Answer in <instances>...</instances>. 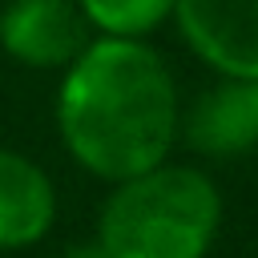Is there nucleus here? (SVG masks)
I'll return each instance as SVG.
<instances>
[{
  "instance_id": "f257e3e1",
  "label": "nucleus",
  "mask_w": 258,
  "mask_h": 258,
  "mask_svg": "<svg viewBox=\"0 0 258 258\" xmlns=\"http://www.w3.org/2000/svg\"><path fill=\"white\" fill-rule=\"evenodd\" d=\"M60 73L56 133L85 173L113 185L169 157L181 101L149 40L93 36Z\"/></svg>"
},
{
  "instance_id": "f03ea898",
  "label": "nucleus",
  "mask_w": 258,
  "mask_h": 258,
  "mask_svg": "<svg viewBox=\"0 0 258 258\" xmlns=\"http://www.w3.org/2000/svg\"><path fill=\"white\" fill-rule=\"evenodd\" d=\"M222 226V194L194 165L157 161L125 181L97 218V242L113 258H206Z\"/></svg>"
},
{
  "instance_id": "7ed1b4c3",
  "label": "nucleus",
  "mask_w": 258,
  "mask_h": 258,
  "mask_svg": "<svg viewBox=\"0 0 258 258\" xmlns=\"http://www.w3.org/2000/svg\"><path fill=\"white\" fill-rule=\"evenodd\" d=\"M169 20L218 77H258V0H177Z\"/></svg>"
},
{
  "instance_id": "20e7f679",
  "label": "nucleus",
  "mask_w": 258,
  "mask_h": 258,
  "mask_svg": "<svg viewBox=\"0 0 258 258\" xmlns=\"http://www.w3.org/2000/svg\"><path fill=\"white\" fill-rule=\"evenodd\" d=\"M93 40L77 0H8L0 8V52L24 69L56 73Z\"/></svg>"
},
{
  "instance_id": "39448f33",
  "label": "nucleus",
  "mask_w": 258,
  "mask_h": 258,
  "mask_svg": "<svg viewBox=\"0 0 258 258\" xmlns=\"http://www.w3.org/2000/svg\"><path fill=\"white\" fill-rule=\"evenodd\" d=\"M177 137L206 157L258 149V77H222L181 113Z\"/></svg>"
},
{
  "instance_id": "423d86ee",
  "label": "nucleus",
  "mask_w": 258,
  "mask_h": 258,
  "mask_svg": "<svg viewBox=\"0 0 258 258\" xmlns=\"http://www.w3.org/2000/svg\"><path fill=\"white\" fill-rule=\"evenodd\" d=\"M56 222L52 177L24 153L0 145V250L40 242Z\"/></svg>"
},
{
  "instance_id": "0eeeda50",
  "label": "nucleus",
  "mask_w": 258,
  "mask_h": 258,
  "mask_svg": "<svg viewBox=\"0 0 258 258\" xmlns=\"http://www.w3.org/2000/svg\"><path fill=\"white\" fill-rule=\"evenodd\" d=\"M177 0H77L85 24L97 36H133L145 40L173 16Z\"/></svg>"
},
{
  "instance_id": "6e6552de",
  "label": "nucleus",
  "mask_w": 258,
  "mask_h": 258,
  "mask_svg": "<svg viewBox=\"0 0 258 258\" xmlns=\"http://www.w3.org/2000/svg\"><path fill=\"white\" fill-rule=\"evenodd\" d=\"M64 258H113V254L93 238V242H77V246H69V250H64Z\"/></svg>"
}]
</instances>
